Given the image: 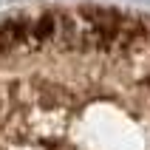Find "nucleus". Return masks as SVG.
<instances>
[{"mask_svg":"<svg viewBox=\"0 0 150 150\" xmlns=\"http://www.w3.org/2000/svg\"><path fill=\"white\" fill-rule=\"evenodd\" d=\"M0 150H150V14L82 6L0 23Z\"/></svg>","mask_w":150,"mask_h":150,"instance_id":"nucleus-1","label":"nucleus"}]
</instances>
